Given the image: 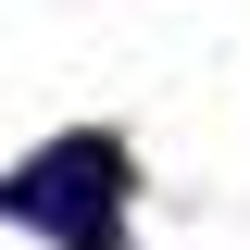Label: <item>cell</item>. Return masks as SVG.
Returning a JSON list of instances; mask_svg holds the SVG:
<instances>
[{"label": "cell", "instance_id": "obj_1", "mask_svg": "<svg viewBox=\"0 0 250 250\" xmlns=\"http://www.w3.org/2000/svg\"><path fill=\"white\" fill-rule=\"evenodd\" d=\"M13 225H38L50 250H113L125 225V150L113 138H50L38 163H13Z\"/></svg>", "mask_w": 250, "mask_h": 250}]
</instances>
